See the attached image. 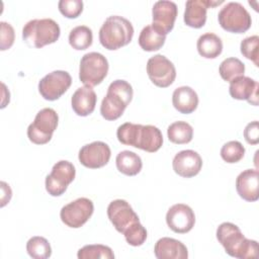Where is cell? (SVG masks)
<instances>
[{
	"label": "cell",
	"instance_id": "1f68e13d",
	"mask_svg": "<svg viewBox=\"0 0 259 259\" xmlns=\"http://www.w3.org/2000/svg\"><path fill=\"white\" fill-rule=\"evenodd\" d=\"M245 155L244 146L238 141H230L226 143L221 149L222 159L230 164L237 163L243 159Z\"/></svg>",
	"mask_w": 259,
	"mask_h": 259
},
{
	"label": "cell",
	"instance_id": "603a6c76",
	"mask_svg": "<svg viewBox=\"0 0 259 259\" xmlns=\"http://www.w3.org/2000/svg\"><path fill=\"white\" fill-rule=\"evenodd\" d=\"M172 103L176 110L183 114L193 112L198 105L197 93L189 86H181L174 90Z\"/></svg>",
	"mask_w": 259,
	"mask_h": 259
},
{
	"label": "cell",
	"instance_id": "8d00e7d4",
	"mask_svg": "<svg viewBox=\"0 0 259 259\" xmlns=\"http://www.w3.org/2000/svg\"><path fill=\"white\" fill-rule=\"evenodd\" d=\"M244 138L250 145H256L259 143V128L257 120H254L246 125L244 130Z\"/></svg>",
	"mask_w": 259,
	"mask_h": 259
},
{
	"label": "cell",
	"instance_id": "7c38bea8",
	"mask_svg": "<svg viewBox=\"0 0 259 259\" xmlns=\"http://www.w3.org/2000/svg\"><path fill=\"white\" fill-rule=\"evenodd\" d=\"M72 77L67 71L57 70L46 75L38 82L40 95L50 101L59 99L71 86Z\"/></svg>",
	"mask_w": 259,
	"mask_h": 259
},
{
	"label": "cell",
	"instance_id": "4316f807",
	"mask_svg": "<svg viewBox=\"0 0 259 259\" xmlns=\"http://www.w3.org/2000/svg\"><path fill=\"white\" fill-rule=\"evenodd\" d=\"M167 136L169 141L174 144H187L192 140L193 128L186 121H175L168 126Z\"/></svg>",
	"mask_w": 259,
	"mask_h": 259
},
{
	"label": "cell",
	"instance_id": "4fadbf2b",
	"mask_svg": "<svg viewBox=\"0 0 259 259\" xmlns=\"http://www.w3.org/2000/svg\"><path fill=\"white\" fill-rule=\"evenodd\" d=\"M107 217L115 230L121 234H123L128 227L140 222L138 214L124 199L111 201L107 206Z\"/></svg>",
	"mask_w": 259,
	"mask_h": 259
},
{
	"label": "cell",
	"instance_id": "f546056e",
	"mask_svg": "<svg viewBox=\"0 0 259 259\" xmlns=\"http://www.w3.org/2000/svg\"><path fill=\"white\" fill-rule=\"evenodd\" d=\"M27 254L34 259H47L52 255L49 241L40 236L31 237L26 243Z\"/></svg>",
	"mask_w": 259,
	"mask_h": 259
},
{
	"label": "cell",
	"instance_id": "83f0119b",
	"mask_svg": "<svg viewBox=\"0 0 259 259\" xmlns=\"http://www.w3.org/2000/svg\"><path fill=\"white\" fill-rule=\"evenodd\" d=\"M92 30L86 25H78L74 27L69 33V44L73 49L77 51L88 49L92 45Z\"/></svg>",
	"mask_w": 259,
	"mask_h": 259
},
{
	"label": "cell",
	"instance_id": "e575fe53",
	"mask_svg": "<svg viewBox=\"0 0 259 259\" xmlns=\"http://www.w3.org/2000/svg\"><path fill=\"white\" fill-rule=\"evenodd\" d=\"M58 7L65 17L76 18L83 11V2L81 0H61Z\"/></svg>",
	"mask_w": 259,
	"mask_h": 259
},
{
	"label": "cell",
	"instance_id": "5b68a950",
	"mask_svg": "<svg viewBox=\"0 0 259 259\" xmlns=\"http://www.w3.org/2000/svg\"><path fill=\"white\" fill-rule=\"evenodd\" d=\"M59 24L52 18L31 19L22 28V38L30 47L40 49L54 44L60 37Z\"/></svg>",
	"mask_w": 259,
	"mask_h": 259
},
{
	"label": "cell",
	"instance_id": "e0dca14e",
	"mask_svg": "<svg viewBox=\"0 0 259 259\" xmlns=\"http://www.w3.org/2000/svg\"><path fill=\"white\" fill-rule=\"evenodd\" d=\"M172 166L176 174L184 178H190L197 175L201 170L202 159L193 150H183L175 155Z\"/></svg>",
	"mask_w": 259,
	"mask_h": 259
},
{
	"label": "cell",
	"instance_id": "7402d4cb",
	"mask_svg": "<svg viewBox=\"0 0 259 259\" xmlns=\"http://www.w3.org/2000/svg\"><path fill=\"white\" fill-rule=\"evenodd\" d=\"M96 93L89 86L79 87L72 95L71 104L74 112L79 116H87L92 113L96 105Z\"/></svg>",
	"mask_w": 259,
	"mask_h": 259
},
{
	"label": "cell",
	"instance_id": "30bf717a",
	"mask_svg": "<svg viewBox=\"0 0 259 259\" xmlns=\"http://www.w3.org/2000/svg\"><path fill=\"white\" fill-rule=\"evenodd\" d=\"M94 205L91 199L79 197L74 201L64 205L60 211L62 222L70 228L82 227L92 215Z\"/></svg>",
	"mask_w": 259,
	"mask_h": 259
},
{
	"label": "cell",
	"instance_id": "d6986e66",
	"mask_svg": "<svg viewBox=\"0 0 259 259\" xmlns=\"http://www.w3.org/2000/svg\"><path fill=\"white\" fill-rule=\"evenodd\" d=\"M230 95L237 100H247L252 105H258V82L246 76H240L230 82Z\"/></svg>",
	"mask_w": 259,
	"mask_h": 259
},
{
	"label": "cell",
	"instance_id": "d4e9b609",
	"mask_svg": "<svg viewBox=\"0 0 259 259\" xmlns=\"http://www.w3.org/2000/svg\"><path fill=\"white\" fill-rule=\"evenodd\" d=\"M117 170L127 176H135L142 170L143 162L141 157L132 151H121L115 158Z\"/></svg>",
	"mask_w": 259,
	"mask_h": 259
},
{
	"label": "cell",
	"instance_id": "6da1fadb",
	"mask_svg": "<svg viewBox=\"0 0 259 259\" xmlns=\"http://www.w3.org/2000/svg\"><path fill=\"white\" fill-rule=\"evenodd\" d=\"M117 140L126 146H132L149 153L157 152L163 144L161 131L151 124L122 123L116 131Z\"/></svg>",
	"mask_w": 259,
	"mask_h": 259
},
{
	"label": "cell",
	"instance_id": "8fae6325",
	"mask_svg": "<svg viewBox=\"0 0 259 259\" xmlns=\"http://www.w3.org/2000/svg\"><path fill=\"white\" fill-rule=\"evenodd\" d=\"M147 74L150 80L158 87L170 86L176 78V69L173 63L163 55H155L148 60Z\"/></svg>",
	"mask_w": 259,
	"mask_h": 259
},
{
	"label": "cell",
	"instance_id": "44dd1931",
	"mask_svg": "<svg viewBox=\"0 0 259 259\" xmlns=\"http://www.w3.org/2000/svg\"><path fill=\"white\" fill-rule=\"evenodd\" d=\"M155 256L158 259H187L186 246L173 238L163 237L159 239L154 247Z\"/></svg>",
	"mask_w": 259,
	"mask_h": 259
},
{
	"label": "cell",
	"instance_id": "f1b7e54d",
	"mask_svg": "<svg viewBox=\"0 0 259 259\" xmlns=\"http://www.w3.org/2000/svg\"><path fill=\"white\" fill-rule=\"evenodd\" d=\"M219 72L221 77L228 82H231L233 79L244 76L245 73V65L238 58H227L225 59L219 68Z\"/></svg>",
	"mask_w": 259,
	"mask_h": 259
},
{
	"label": "cell",
	"instance_id": "d590c367",
	"mask_svg": "<svg viewBox=\"0 0 259 259\" xmlns=\"http://www.w3.org/2000/svg\"><path fill=\"white\" fill-rule=\"evenodd\" d=\"M0 25H1L0 50L5 51V50H8L12 47V45L14 42L15 33H14V29L11 26V24H9L5 21H1Z\"/></svg>",
	"mask_w": 259,
	"mask_h": 259
},
{
	"label": "cell",
	"instance_id": "d6a6232c",
	"mask_svg": "<svg viewBox=\"0 0 259 259\" xmlns=\"http://www.w3.org/2000/svg\"><path fill=\"white\" fill-rule=\"evenodd\" d=\"M123 236L127 244L134 247H138L145 243L147 239V230L140 222H138L128 227L123 232Z\"/></svg>",
	"mask_w": 259,
	"mask_h": 259
},
{
	"label": "cell",
	"instance_id": "3957f363",
	"mask_svg": "<svg viewBox=\"0 0 259 259\" xmlns=\"http://www.w3.org/2000/svg\"><path fill=\"white\" fill-rule=\"evenodd\" d=\"M132 85L124 80H115L107 88V93L101 101L100 113L106 120L119 118L133 99Z\"/></svg>",
	"mask_w": 259,
	"mask_h": 259
},
{
	"label": "cell",
	"instance_id": "ac0fdd59",
	"mask_svg": "<svg viewBox=\"0 0 259 259\" xmlns=\"http://www.w3.org/2000/svg\"><path fill=\"white\" fill-rule=\"evenodd\" d=\"M224 1L212 0H188L185 3L184 22L186 25L193 28H200L205 24L206 11L209 7H214L222 4Z\"/></svg>",
	"mask_w": 259,
	"mask_h": 259
},
{
	"label": "cell",
	"instance_id": "52a82bcc",
	"mask_svg": "<svg viewBox=\"0 0 259 259\" xmlns=\"http://www.w3.org/2000/svg\"><path fill=\"white\" fill-rule=\"evenodd\" d=\"M58 113L50 107L39 110L34 120L27 127V137L30 142L36 145H44L51 141L55 130L58 126Z\"/></svg>",
	"mask_w": 259,
	"mask_h": 259
},
{
	"label": "cell",
	"instance_id": "8992f818",
	"mask_svg": "<svg viewBox=\"0 0 259 259\" xmlns=\"http://www.w3.org/2000/svg\"><path fill=\"white\" fill-rule=\"evenodd\" d=\"M108 68L107 59L102 54L97 52L87 53L80 61L79 79L85 86H96L106 77Z\"/></svg>",
	"mask_w": 259,
	"mask_h": 259
},
{
	"label": "cell",
	"instance_id": "2e32d148",
	"mask_svg": "<svg viewBox=\"0 0 259 259\" xmlns=\"http://www.w3.org/2000/svg\"><path fill=\"white\" fill-rule=\"evenodd\" d=\"M152 25L167 35L174 27L177 17V5L173 1L161 0L157 1L152 8Z\"/></svg>",
	"mask_w": 259,
	"mask_h": 259
},
{
	"label": "cell",
	"instance_id": "9a60e30c",
	"mask_svg": "<svg viewBox=\"0 0 259 259\" xmlns=\"http://www.w3.org/2000/svg\"><path fill=\"white\" fill-rule=\"evenodd\" d=\"M166 223L170 230L177 234H186L194 227L195 214L190 206L184 203L172 205L166 213Z\"/></svg>",
	"mask_w": 259,
	"mask_h": 259
},
{
	"label": "cell",
	"instance_id": "cb8c5ba5",
	"mask_svg": "<svg viewBox=\"0 0 259 259\" xmlns=\"http://www.w3.org/2000/svg\"><path fill=\"white\" fill-rule=\"evenodd\" d=\"M198 54L205 59H215L222 54L223 41L212 32L201 34L196 42Z\"/></svg>",
	"mask_w": 259,
	"mask_h": 259
},
{
	"label": "cell",
	"instance_id": "484cf974",
	"mask_svg": "<svg viewBox=\"0 0 259 259\" xmlns=\"http://www.w3.org/2000/svg\"><path fill=\"white\" fill-rule=\"evenodd\" d=\"M139 45L146 52L160 50L166 40V35L157 30L152 24L145 26L139 35Z\"/></svg>",
	"mask_w": 259,
	"mask_h": 259
},
{
	"label": "cell",
	"instance_id": "4dcf8cb0",
	"mask_svg": "<svg viewBox=\"0 0 259 259\" xmlns=\"http://www.w3.org/2000/svg\"><path fill=\"white\" fill-rule=\"evenodd\" d=\"M79 259H113L112 250L105 245H86L79 249L77 254Z\"/></svg>",
	"mask_w": 259,
	"mask_h": 259
},
{
	"label": "cell",
	"instance_id": "ffe728a7",
	"mask_svg": "<svg viewBox=\"0 0 259 259\" xmlns=\"http://www.w3.org/2000/svg\"><path fill=\"white\" fill-rule=\"evenodd\" d=\"M259 173L256 169H247L241 172L236 179V190L246 201H256L259 197Z\"/></svg>",
	"mask_w": 259,
	"mask_h": 259
},
{
	"label": "cell",
	"instance_id": "9c48e42d",
	"mask_svg": "<svg viewBox=\"0 0 259 259\" xmlns=\"http://www.w3.org/2000/svg\"><path fill=\"white\" fill-rule=\"evenodd\" d=\"M76 170L74 165L66 160L57 162L52 172L46 177V189L52 196H60L66 190L68 185L74 180Z\"/></svg>",
	"mask_w": 259,
	"mask_h": 259
},
{
	"label": "cell",
	"instance_id": "836d02e7",
	"mask_svg": "<svg viewBox=\"0 0 259 259\" xmlns=\"http://www.w3.org/2000/svg\"><path fill=\"white\" fill-rule=\"evenodd\" d=\"M258 42H259V37L258 35H251L246 38H244L241 41L240 45V50L241 54L247 58L248 60H251L255 66H259L258 63V58H259V53H258Z\"/></svg>",
	"mask_w": 259,
	"mask_h": 259
},
{
	"label": "cell",
	"instance_id": "7a4b0ae2",
	"mask_svg": "<svg viewBox=\"0 0 259 259\" xmlns=\"http://www.w3.org/2000/svg\"><path fill=\"white\" fill-rule=\"evenodd\" d=\"M217 239L227 254L238 259L257 258L258 243L247 239L238 226L225 222L217 229Z\"/></svg>",
	"mask_w": 259,
	"mask_h": 259
},
{
	"label": "cell",
	"instance_id": "277c9868",
	"mask_svg": "<svg viewBox=\"0 0 259 259\" xmlns=\"http://www.w3.org/2000/svg\"><path fill=\"white\" fill-rule=\"evenodd\" d=\"M134 35L130 20L119 15L108 16L99 29V41L109 51L118 50L128 45Z\"/></svg>",
	"mask_w": 259,
	"mask_h": 259
},
{
	"label": "cell",
	"instance_id": "5bb4252c",
	"mask_svg": "<svg viewBox=\"0 0 259 259\" xmlns=\"http://www.w3.org/2000/svg\"><path fill=\"white\" fill-rule=\"evenodd\" d=\"M111 156V151L109 146L100 141L92 142L83 146L79 151V161L80 163L91 169H97L105 166Z\"/></svg>",
	"mask_w": 259,
	"mask_h": 259
},
{
	"label": "cell",
	"instance_id": "ba28073f",
	"mask_svg": "<svg viewBox=\"0 0 259 259\" xmlns=\"http://www.w3.org/2000/svg\"><path fill=\"white\" fill-rule=\"evenodd\" d=\"M218 20L222 28L234 33H243L247 31L252 24L249 12L239 2L227 3L220 10Z\"/></svg>",
	"mask_w": 259,
	"mask_h": 259
}]
</instances>
